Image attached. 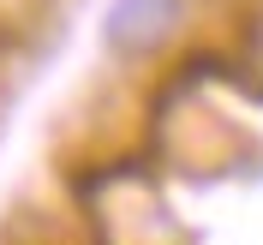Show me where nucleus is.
Wrapping results in <instances>:
<instances>
[{"mask_svg":"<svg viewBox=\"0 0 263 245\" xmlns=\"http://www.w3.org/2000/svg\"><path fill=\"white\" fill-rule=\"evenodd\" d=\"M180 18H185V0H108L102 42L114 60H149L174 42Z\"/></svg>","mask_w":263,"mask_h":245,"instance_id":"1","label":"nucleus"}]
</instances>
